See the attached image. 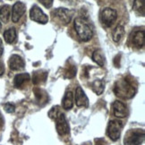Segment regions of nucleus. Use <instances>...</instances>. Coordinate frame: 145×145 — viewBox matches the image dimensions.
<instances>
[{"mask_svg": "<svg viewBox=\"0 0 145 145\" xmlns=\"http://www.w3.org/2000/svg\"><path fill=\"white\" fill-rule=\"evenodd\" d=\"M49 118L56 121L57 131L60 135H66L69 133L70 128L65 115L61 112L58 107H54L48 112Z\"/></svg>", "mask_w": 145, "mask_h": 145, "instance_id": "1", "label": "nucleus"}, {"mask_svg": "<svg viewBox=\"0 0 145 145\" xmlns=\"http://www.w3.org/2000/svg\"><path fill=\"white\" fill-rule=\"evenodd\" d=\"M74 25L78 36L82 41H89L92 38V28L86 19L82 17H77L74 19Z\"/></svg>", "mask_w": 145, "mask_h": 145, "instance_id": "2", "label": "nucleus"}, {"mask_svg": "<svg viewBox=\"0 0 145 145\" xmlns=\"http://www.w3.org/2000/svg\"><path fill=\"white\" fill-rule=\"evenodd\" d=\"M114 92L118 97L122 99H131L135 96V87L133 84L129 82V80L123 79L118 81L115 84Z\"/></svg>", "mask_w": 145, "mask_h": 145, "instance_id": "3", "label": "nucleus"}, {"mask_svg": "<svg viewBox=\"0 0 145 145\" xmlns=\"http://www.w3.org/2000/svg\"><path fill=\"white\" fill-rule=\"evenodd\" d=\"M144 142V131L135 129L127 133L125 138V145H141Z\"/></svg>", "mask_w": 145, "mask_h": 145, "instance_id": "4", "label": "nucleus"}, {"mask_svg": "<svg viewBox=\"0 0 145 145\" xmlns=\"http://www.w3.org/2000/svg\"><path fill=\"white\" fill-rule=\"evenodd\" d=\"M118 18V13L115 9L110 7L103 8L100 12V21L105 27H110Z\"/></svg>", "mask_w": 145, "mask_h": 145, "instance_id": "5", "label": "nucleus"}, {"mask_svg": "<svg viewBox=\"0 0 145 145\" xmlns=\"http://www.w3.org/2000/svg\"><path fill=\"white\" fill-rule=\"evenodd\" d=\"M122 127H123V125H122L121 121H119V120L109 121L108 125V129H107L108 136L114 142L118 141L120 137V135H121Z\"/></svg>", "mask_w": 145, "mask_h": 145, "instance_id": "6", "label": "nucleus"}, {"mask_svg": "<svg viewBox=\"0 0 145 145\" xmlns=\"http://www.w3.org/2000/svg\"><path fill=\"white\" fill-rule=\"evenodd\" d=\"M30 17L32 21L41 24H46L48 22V15L46 14H44L43 11L38 5H33L31 7L30 11Z\"/></svg>", "mask_w": 145, "mask_h": 145, "instance_id": "7", "label": "nucleus"}, {"mask_svg": "<svg viewBox=\"0 0 145 145\" xmlns=\"http://www.w3.org/2000/svg\"><path fill=\"white\" fill-rule=\"evenodd\" d=\"M53 14L59 19L61 23H63L64 24H68L74 15V11L64 7H59L53 11Z\"/></svg>", "mask_w": 145, "mask_h": 145, "instance_id": "8", "label": "nucleus"}, {"mask_svg": "<svg viewBox=\"0 0 145 145\" xmlns=\"http://www.w3.org/2000/svg\"><path fill=\"white\" fill-rule=\"evenodd\" d=\"M26 11V5L23 2H16L12 8V21L17 23Z\"/></svg>", "mask_w": 145, "mask_h": 145, "instance_id": "9", "label": "nucleus"}, {"mask_svg": "<svg viewBox=\"0 0 145 145\" xmlns=\"http://www.w3.org/2000/svg\"><path fill=\"white\" fill-rule=\"evenodd\" d=\"M8 65H9L10 69L13 70V71L23 70L25 66L24 59L18 55H12L11 56V57L9 58V61H8Z\"/></svg>", "mask_w": 145, "mask_h": 145, "instance_id": "10", "label": "nucleus"}, {"mask_svg": "<svg viewBox=\"0 0 145 145\" xmlns=\"http://www.w3.org/2000/svg\"><path fill=\"white\" fill-rule=\"evenodd\" d=\"M113 111H114V115L116 118H124L128 115L126 106L122 101H119V100H116L113 103Z\"/></svg>", "mask_w": 145, "mask_h": 145, "instance_id": "11", "label": "nucleus"}, {"mask_svg": "<svg viewBox=\"0 0 145 145\" xmlns=\"http://www.w3.org/2000/svg\"><path fill=\"white\" fill-rule=\"evenodd\" d=\"M75 103L78 107H87L88 98L81 87H77L75 91Z\"/></svg>", "mask_w": 145, "mask_h": 145, "instance_id": "12", "label": "nucleus"}, {"mask_svg": "<svg viewBox=\"0 0 145 145\" xmlns=\"http://www.w3.org/2000/svg\"><path fill=\"white\" fill-rule=\"evenodd\" d=\"M133 44L138 48H142L144 46V31L135 32L133 37Z\"/></svg>", "mask_w": 145, "mask_h": 145, "instance_id": "13", "label": "nucleus"}, {"mask_svg": "<svg viewBox=\"0 0 145 145\" xmlns=\"http://www.w3.org/2000/svg\"><path fill=\"white\" fill-rule=\"evenodd\" d=\"M133 10L139 15L144 16L145 14V0H135L133 5Z\"/></svg>", "mask_w": 145, "mask_h": 145, "instance_id": "14", "label": "nucleus"}, {"mask_svg": "<svg viewBox=\"0 0 145 145\" xmlns=\"http://www.w3.org/2000/svg\"><path fill=\"white\" fill-rule=\"evenodd\" d=\"M11 15V7L8 5H4L0 7V19L3 23L7 24L9 21Z\"/></svg>", "mask_w": 145, "mask_h": 145, "instance_id": "15", "label": "nucleus"}, {"mask_svg": "<svg viewBox=\"0 0 145 145\" xmlns=\"http://www.w3.org/2000/svg\"><path fill=\"white\" fill-rule=\"evenodd\" d=\"M29 80H30V75L28 74H19L14 77V84L16 88H21Z\"/></svg>", "mask_w": 145, "mask_h": 145, "instance_id": "16", "label": "nucleus"}, {"mask_svg": "<svg viewBox=\"0 0 145 145\" xmlns=\"http://www.w3.org/2000/svg\"><path fill=\"white\" fill-rule=\"evenodd\" d=\"M74 106V94L72 91H67L63 99V108L66 110L71 109Z\"/></svg>", "mask_w": 145, "mask_h": 145, "instance_id": "17", "label": "nucleus"}, {"mask_svg": "<svg viewBox=\"0 0 145 145\" xmlns=\"http://www.w3.org/2000/svg\"><path fill=\"white\" fill-rule=\"evenodd\" d=\"M91 88H92V91L95 92L97 95H100L104 91L105 82L102 80H95L91 83Z\"/></svg>", "mask_w": 145, "mask_h": 145, "instance_id": "18", "label": "nucleus"}, {"mask_svg": "<svg viewBox=\"0 0 145 145\" xmlns=\"http://www.w3.org/2000/svg\"><path fill=\"white\" fill-rule=\"evenodd\" d=\"M4 39L7 43H13L16 39V31L14 28H10L4 32Z\"/></svg>", "mask_w": 145, "mask_h": 145, "instance_id": "19", "label": "nucleus"}, {"mask_svg": "<svg viewBox=\"0 0 145 145\" xmlns=\"http://www.w3.org/2000/svg\"><path fill=\"white\" fill-rule=\"evenodd\" d=\"M113 40L116 42H119L125 35V28L122 25H118L113 31Z\"/></svg>", "mask_w": 145, "mask_h": 145, "instance_id": "20", "label": "nucleus"}, {"mask_svg": "<svg viewBox=\"0 0 145 145\" xmlns=\"http://www.w3.org/2000/svg\"><path fill=\"white\" fill-rule=\"evenodd\" d=\"M92 60L95 62L96 64H98L99 66H101L103 67L104 66V57L101 54V52L99 51V50H95V51L93 52L92 54Z\"/></svg>", "mask_w": 145, "mask_h": 145, "instance_id": "21", "label": "nucleus"}, {"mask_svg": "<svg viewBox=\"0 0 145 145\" xmlns=\"http://www.w3.org/2000/svg\"><path fill=\"white\" fill-rule=\"evenodd\" d=\"M75 74H76V68L74 67V65H71L67 69V71H66V77L72 78L75 76Z\"/></svg>", "mask_w": 145, "mask_h": 145, "instance_id": "22", "label": "nucleus"}, {"mask_svg": "<svg viewBox=\"0 0 145 145\" xmlns=\"http://www.w3.org/2000/svg\"><path fill=\"white\" fill-rule=\"evenodd\" d=\"M4 108H5V110L7 111V113H14V110H15L14 105L11 104V103H7V104H5Z\"/></svg>", "mask_w": 145, "mask_h": 145, "instance_id": "23", "label": "nucleus"}, {"mask_svg": "<svg viewBox=\"0 0 145 145\" xmlns=\"http://www.w3.org/2000/svg\"><path fill=\"white\" fill-rule=\"evenodd\" d=\"M40 4H42L46 8H50L53 5V0H38Z\"/></svg>", "mask_w": 145, "mask_h": 145, "instance_id": "24", "label": "nucleus"}, {"mask_svg": "<svg viewBox=\"0 0 145 145\" xmlns=\"http://www.w3.org/2000/svg\"><path fill=\"white\" fill-rule=\"evenodd\" d=\"M96 145H108L107 142H106L105 140L103 139H99V140H96Z\"/></svg>", "mask_w": 145, "mask_h": 145, "instance_id": "25", "label": "nucleus"}, {"mask_svg": "<svg viewBox=\"0 0 145 145\" xmlns=\"http://www.w3.org/2000/svg\"><path fill=\"white\" fill-rule=\"evenodd\" d=\"M4 72H5V67H4V65H3V63L0 62V76L3 75Z\"/></svg>", "mask_w": 145, "mask_h": 145, "instance_id": "26", "label": "nucleus"}, {"mask_svg": "<svg viewBox=\"0 0 145 145\" xmlns=\"http://www.w3.org/2000/svg\"><path fill=\"white\" fill-rule=\"evenodd\" d=\"M3 51H4V47H3V42L1 40V39H0V57L2 56L3 54Z\"/></svg>", "mask_w": 145, "mask_h": 145, "instance_id": "27", "label": "nucleus"}, {"mask_svg": "<svg viewBox=\"0 0 145 145\" xmlns=\"http://www.w3.org/2000/svg\"><path fill=\"white\" fill-rule=\"evenodd\" d=\"M61 1L68 3V4H75L77 2V0H61Z\"/></svg>", "mask_w": 145, "mask_h": 145, "instance_id": "28", "label": "nucleus"}, {"mask_svg": "<svg viewBox=\"0 0 145 145\" xmlns=\"http://www.w3.org/2000/svg\"><path fill=\"white\" fill-rule=\"evenodd\" d=\"M4 125V119H3V116L0 114V130L2 129V127Z\"/></svg>", "mask_w": 145, "mask_h": 145, "instance_id": "29", "label": "nucleus"}, {"mask_svg": "<svg viewBox=\"0 0 145 145\" xmlns=\"http://www.w3.org/2000/svg\"><path fill=\"white\" fill-rule=\"evenodd\" d=\"M2 29V24H1V22H0V30Z\"/></svg>", "mask_w": 145, "mask_h": 145, "instance_id": "30", "label": "nucleus"}, {"mask_svg": "<svg viewBox=\"0 0 145 145\" xmlns=\"http://www.w3.org/2000/svg\"><path fill=\"white\" fill-rule=\"evenodd\" d=\"M0 1H2V0H0Z\"/></svg>", "mask_w": 145, "mask_h": 145, "instance_id": "31", "label": "nucleus"}]
</instances>
